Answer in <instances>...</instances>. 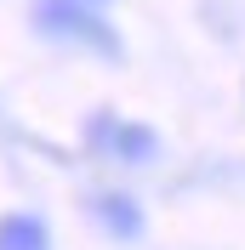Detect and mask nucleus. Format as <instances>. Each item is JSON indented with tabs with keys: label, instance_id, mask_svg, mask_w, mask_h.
<instances>
[{
	"label": "nucleus",
	"instance_id": "nucleus-1",
	"mask_svg": "<svg viewBox=\"0 0 245 250\" xmlns=\"http://www.w3.org/2000/svg\"><path fill=\"white\" fill-rule=\"evenodd\" d=\"M0 250H46V228L34 216H6L0 222Z\"/></svg>",
	"mask_w": 245,
	"mask_h": 250
}]
</instances>
